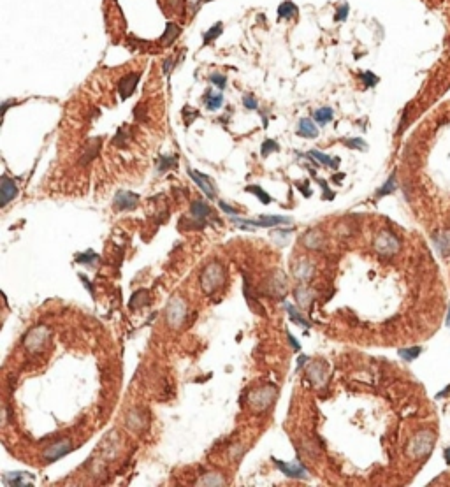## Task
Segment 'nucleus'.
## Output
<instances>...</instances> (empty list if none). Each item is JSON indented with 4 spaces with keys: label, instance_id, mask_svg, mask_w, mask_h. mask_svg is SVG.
<instances>
[{
    "label": "nucleus",
    "instance_id": "nucleus-39",
    "mask_svg": "<svg viewBox=\"0 0 450 487\" xmlns=\"http://www.w3.org/2000/svg\"><path fill=\"white\" fill-rule=\"evenodd\" d=\"M218 206H220V210L223 211V213H227V215H231V216H238V213L239 211L236 210V208H232V206H229L227 202H223V201H220L218 202Z\"/></svg>",
    "mask_w": 450,
    "mask_h": 487
},
{
    "label": "nucleus",
    "instance_id": "nucleus-26",
    "mask_svg": "<svg viewBox=\"0 0 450 487\" xmlns=\"http://www.w3.org/2000/svg\"><path fill=\"white\" fill-rule=\"evenodd\" d=\"M223 484H225V477L222 473H216V471L204 475L199 480V486H223Z\"/></svg>",
    "mask_w": 450,
    "mask_h": 487
},
{
    "label": "nucleus",
    "instance_id": "nucleus-37",
    "mask_svg": "<svg viewBox=\"0 0 450 487\" xmlns=\"http://www.w3.org/2000/svg\"><path fill=\"white\" fill-rule=\"evenodd\" d=\"M394 189H396V180H394V176H391L387 183L383 185V189L378 190V197H382V195H385V193H391Z\"/></svg>",
    "mask_w": 450,
    "mask_h": 487
},
{
    "label": "nucleus",
    "instance_id": "nucleus-16",
    "mask_svg": "<svg viewBox=\"0 0 450 487\" xmlns=\"http://www.w3.org/2000/svg\"><path fill=\"white\" fill-rule=\"evenodd\" d=\"M294 296H295V302H297L299 308H303V310H308V308L312 306L313 299H315V292L306 285L295 287Z\"/></svg>",
    "mask_w": 450,
    "mask_h": 487
},
{
    "label": "nucleus",
    "instance_id": "nucleus-17",
    "mask_svg": "<svg viewBox=\"0 0 450 487\" xmlns=\"http://www.w3.org/2000/svg\"><path fill=\"white\" fill-rule=\"evenodd\" d=\"M139 78H141V74H139V72H134V74H127L125 78L120 81L118 90H120V97H122V99H127V97H131L132 93H134L135 86H137V83H139Z\"/></svg>",
    "mask_w": 450,
    "mask_h": 487
},
{
    "label": "nucleus",
    "instance_id": "nucleus-40",
    "mask_svg": "<svg viewBox=\"0 0 450 487\" xmlns=\"http://www.w3.org/2000/svg\"><path fill=\"white\" fill-rule=\"evenodd\" d=\"M345 144L350 148H359V150H364V148H366V144H364L362 139H346Z\"/></svg>",
    "mask_w": 450,
    "mask_h": 487
},
{
    "label": "nucleus",
    "instance_id": "nucleus-15",
    "mask_svg": "<svg viewBox=\"0 0 450 487\" xmlns=\"http://www.w3.org/2000/svg\"><path fill=\"white\" fill-rule=\"evenodd\" d=\"M188 174H190V178H192V180H194L195 183L199 185V189H201L202 192L206 193L208 197L215 199L216 192H215V187H213V181H211V178L204 176V174H201V172L194 171V169H188Z\"/></svg>",
    "mask_w": 450,
    "mask_h": 487
},
{
    "label": "nucleus",
    "instance_id": "nucleus-25",
    "mask_svg": "<svg viewBox=\"0 0 450 487\" xmlns=\"http://www.w3.org/2000/svg\"><path fill=\"white\" fill-rule=\"evenodd\" d=\"M297 13H299V9L295 7V4L294 2H291V0L282 2V5L278 7V16L285 18V20H291V18L297 16Z\"/></svg>",
    "mask_w": 450,
    "mask_h": 487
},
{
    "label": "nucleus",
    "instance_id": "nucleus-47",
    "mask_svg": "<svg viewBox=\"0 0 450 487\" xmlns=\"http://www.w3.org/2000/svg\"><path fill=\"white\" fill-rule=\"evenodd\" d=\"M171 67H173V60H165V63H164V72L165 74L171 71Z\"/></svg>",
    "mask_w": 450,
    "mask_h": 487
},
{
    "label": "nucleus",
    "instance_id": "nucleus-23",
    "mask_svg": "<svg viewBox=\"0 0 450 487\" xmlns=\"http://www.w3.org/2000/svg\"><path fill=\"white\" fill-rule=\"evenodd\" d=\"M127 426L137 433H141L144 428H146V420L141 417V410H132V412L127 415Z\"/></svg>",
    "mask_w": 450,
    "mask_h": 487
},
{
    "label": "nucleus",
    "instance_id": "nucleus-14",
    "mask_svg": "<svg viewBox=\"0 0 450 487\" xmlns=\"http://www.w3.org/2000/svg\"><path fill=\"white\" fill-rule=\"evenodd\" d=\"M4 484L5 486H32L34 484V475L25 473V471H9L4 473Z\"/></svg>",
    "mask_w": 450,
    "mask_h": 487
},
{
    "label": "nucleus",
    "instance_id": "nucleus-5",
    "mask_svg": "<svg viewBox=\"0 0 450 487\" xmlns=\"http://www.w3.org/2000/svg\"><path fill=\"white\" fill-rule=\"evenodd\" d=\"M232 223L239 225L241 229H252V227H261V229H267V227H276L282 223H292L291 216H280V215H261L259 220H250V218H238V216H231Z\"/></svg>",
    "mask_w": 450,
    "mask_h": 487
},
{
    "label": "nucleus",
    "instance_id": "nucleus-4",
    "mask_svg": "<svg viewBox=\"0 0 450 487\" xmlns=\"http://www.w3.org/2000/svg\"><path fill=\"white\" fill-rule=\"evenodd\" d=\"M276 396H278V391L274 385H262V387H259V389H255V391L248 396L250 406H252L257 413H262L274 403Z\"/></svg>",
    "mask_w": 450,
    "mask_h": 487
},
{
    "label": "nucleus",
    "instance_id": "nucleus-31",
    "mask_svg": "<svg viewBox=\"0 0 450 487\" xmlns=\"http://www.w3.org/2000/svg\"><path fill=\"white\" fill-rule=\"evenodd\" d=\"M180 27L178 25H174V23H167V28H165V34L160 37V42H164V44H167V42H173L174 39L180 35Z\"/></svg>",
    "mask_w": 450,
    "mask_h": 487
},
{
    "label": "nucleus",
    "instance_id": "nucleus-43",
    "mask_svg": "<svg viewBox=\"0 0 450 487\" xmlns=\"http://www.w3.org/2000/svg\"><path fill=\"white\" fill-rule=\"evenodd\" d=\"M346 14H348V5L343 4V5H341V7L336 11V20H338V21L346 20Z\"/></svg>",
    "mask_w": 450,
    "mask_h": 487
},
{
    "label": "nucleus",
    "instance_id": "nucleus-32",
    "mask_svg": "<svg viewBox=\"0 0 450 487\" xmlns=\"http://www.w3.org/2000/svg\"><path fill=\"white\" fill-rule=\"evenodd\" d=\"M176 167V157H167V155H162L159 157V172L160 174H164L167 169H173Z\"/></svg>",
    "mask_w": 450,
    "mask_h": 487
},
{
    "label": "nucleus",
    "instance_id": "nucleus-7",
    "mask_svg": "<svg viewBox=\"0 0 450 487\" xmlns=\"http://www.w3.org/2000/svg\"><path fill=\"white\" fill-rule=\"evenodd\" d=\"M399 248H401L399 240L389 231H382L378 236H376V240H374V250H376L380 255H385V257L394 255V253L399 252Z\"/></svg>",
    "mask_w": 450,
    "mask_h": 487
},
{
    "label": "nucleus",
    "instance_id": "nucleus-18",
    "mask_svg": "<svg viewBox=\"0 0 450 487\" xmlns=\"http://www.w3.org/2000/svg\"><path fill=\"white\" fill-rule=\"evenodd\" d=\"M294 274L299 281H308L313 274H315V266H313V262L303 259V261H299L297 264H295Z\"/></svg>",
    "mask_w": 450,
    "mask_h": 487
},
{
    "label": "nucleus",
    "instance_id": "nucleus-6",
    "mask_svg": "<svg viewBox=\"0 0 450 487\" xmlns=\"http://www.w3.org/2000/svg\"><path fill=\"white\" fill-rule=\"evenodd\" d=\"M50 341V329L48 325H35L34 329H30L28 334L25 336L23 343H25V349L32 353H39Z\"/></svg>",
    "mask_w": 450,
    "mask_h": 487
},
{
    "label": "nucleus",
    "instance_id": "nucleus-36",
    "mask_svg": "<svg viewBox=\"0 0 450 487\" xmlns=\"http://www.w3.org/2000/svg\"><path fill=\"white\" fill-rule=\"evenodd\" d=\"M210 80H211V83L213 84H216L220 90H223L225 88V84H227V80H225V76H222V74H211L210 76Z\"/></svg>",
    "mask_w": 450,
    "mask_h": 487
},
{
    "label": "nucleus",
    "instance_id": "nucleus-11",
    "mask_svg": "<svg viewBox=\"0 0 450 487\" xmlns=\"http://www.w3.org/2000/svg\"><path fill=\"white\" fill-rule=\"evenodd\" d=\"M72 443H71V440H60V441H56V443H53V445H50L48 449H44L42 450V459L46 462H55V461H58V459H62V458H65L69 452H72Z\"/></svg>",
    "mask_w": 450,
    "mask_h": 487
},
{
    "label": "nucleus",
    "instance_id": "nucleus-12",
    "mask_svg": "<svg viewBox=\"0 0 450 487\" xmlns=\"http://www.w3.org/2000/svg\"><path fill=\"white\" fill-rule=\"evenodd\" d=\"M139 204V195L131 190H118L113 199V206L116 211H132Z\"/></svg>",
    "mask_w": 450,
    "mask_h": 487
},
{
    "label": "nucleus",
    "instance_id": "nucleus-42",
    "mask_svg": "<svg viewBox=\"0 0 450 487\" xmlns=\"http://www.w3.org/2000/svg\"><path fill=\"white\" fill-rule=\"evenodd\" d=\"M318 183H320V187H322V190H324V199H327V201H331V199L334 197V192L333 190H329V185H327V181H324V180H318Z\"/></svg>",
    "mask_w": 450,
    "mask_h": 487
},
{
    "label": "nucleus",
    "instance_id": "nucleus-21",
    "mask_svg": "<svg viewBox=\"0 0 450 487\" xmlns=\"http://www.w3.org/2000/svg\"><path fill=\"white\" fill-rule=\"evenodd\" d=\"M308 155L313 157V160H317L318 164H324L325 167L338 169V165H340V159H338V157L331 159L329 155H325V153H322V151H318V150H310L308 151Z\"/></svg>",
    "mask_w": 450,
    "mask_h": 487
},
{
    "label": "nucleus",
    "instance_id": "nucleus-10",
    "mask_svg": "<svg viewBox=\"0 0 450 487\" xmlns=\"http://www.w3.org/2000/svg\"><path fill=\"white\" fill-rule=\"evenodd\" d=\"M273 462L276 464L278 470L282 471L285 477H289V479H295V480H308L310 479L308 470L299 461L285 462V461H278L276 458H273Z\"/></svg>",
    "mask_w": 450,
    "mask_h": 487
},
{
    "label": "nucleus",
    "instance_id": "nucleus-29",
    "mask_svg": "<svg viewBox=\"0 0 450 487\" xmlns=\"http://www.w3.org/2000/svg\"><path fill=\"white\" fill-rule=\"evenodd\" d=\"M291 234H292V229H282V227H280V229H274V231L271 232V238H273V241L276 244H282L283 246V244L289 243V236Z\"/></svg>",
    "mask_w": 450,
    "mask_h": 487
},
{
    "label": "nucleus",
    "instance_id": "nucleus-41",
    "mask_svg": "<svg viewBox=\"0 0 450 487\" xmlns=\"http://www.w3.org/2000/svg\"><path fill=\"white\" fill-rule=\"evenodd\" d=\"M359 76H361L362 80H364V84H366V86H373V84L376 83V78H374L371 72H361Z\"/></svg>",
    "mask_w": 450,
    "mask_h": 487
},
{
    "label": "nucleus",
    "instance_id": "nucleus-38",
    "mask_svg": "<svg viewBox=\"0 0 450 487\" xmlns=\"http://www.w3.org/2000/svg\"><path fill=\"white\" fill-rule=\"evenodd\" d=\"M243 106L246 108V109L253 111V109H257V108H259V102H257V99L253 95H246L243 99Z\"/></svg>",
    "mask_w": 450,
    "mask_h": 487
},
{
    "label": "nucleus",
    "instance_id": "nucleus-24",
    "mask_svg": "<svg viewBox=\"0 0 450 487\" xmlns=\"http://www.w3.org/2000/svg\"><path fill=\"white\" fill-rule=\"evenodd\" d=\"M283 308H285V311H287V315L291 317V320L292 322H295V324H299L301 327H304V329H308L310 327V322H308L306 319H304L301 313H299L297 310H295L294 306H292L291 302H287V301H283Z\"/></svg>",
    "mask_w": 450,
    "mask_h": 487
},
{
    "label": "nucleus",
    "instance_id": "nucleus-27",
    "mask_svg": "<svg viewBox=\"0 0 450 487\" xmlns=\"http://www.w3.org/2000/svg\"><path fill=\"white\" fill-rule=\"evenodd\" d=\"M333 109L331 108H320V109H317L315 111V114H313V118H315V122L318 123V125H327L331 120H333Z\"/></svg>",
    "mask_w": 450,
    "mask_h": 487
},
{
    "label": "nucleus",
    "instance_id": "nucleus-1",
    "mask_svg": "<svg viewBox=\"0 0 450 487\" xmlns=\"http://www.w3.org/2000/svg\"><path fill=\"white\" fill-rule=\"evenodd\" d=\"M225 280H227V271L216 261L206 264V268L202 269L201 276H199L201 289L206 296H215L220 289H223Z\"/></svg>",
    "mask_w": 450,
    "mask_h": 487
},
{
    "label": "nucleus",
    "instance_id": "nucleus-19",
    "mask_svg": "<svg viewBox=\"0 0 450 487\" xmlns=\"http://www.w3.org/2000/svg\"><path fill=\"white\" fill-rule=\"evenodd\" d=\"M303 244L310 250H318L324 244V234L318 231V229H313V231H308L306 234L301 238Z\"/></svg>",
    "mask_w": 450,
    "mask_h": 487
},
{
    "label": "nucleus",
    "instance_id": "nucleus-13",
    "mask_svg": "<svg viewBox=\"0 0 450 487\" xmlns=\"http://www.w3.org/2000/svg\"><path fill=\"white\" fill-rule=\"evenodd\" d=\"M16 195H18L16 181L11 180L9 176H2V180H0V204H2V208L7 206Z\"/></svg>",
    "mask_w": 450,
    "mask_h": 487
},
{
    "label": "nucleus",
    "instance_id": "nucleus-2",
    "mask_svg": "<svg viewBox=\"0 0 450 487\" xmlns=\"http://www.w3.org/2000/svg\"><path fill=\"white\" fill-rule=\"evenodd\" d=\"M213 211L206 202L194 201L190 204V216L180 220V229H204L208 225V218Z\"/></svg>",
    "mask_w": 450,
    "mask_h": 487
},
{
    "label": "nucleus",
    "instance_id": "nucleus-22",
    "mask_svg": "<svg viewBox=\"0 0 450 487\" xmlns=\"http://www.w3.org/2000/svg\"><path fill=\"white\" fill-rule=\"evenodd\" d=\"M146 304H150V292L146 289H141L137 292H134L131 301H129V308L131 310H137V308H143Z\"/></svg>",
    "mask_w": 450,
    "mask_h": 487
},
{
    "label": "nucleus",
    "instance_id": "nucleus-45",
    "mask_svg": "<svg viewBox=\"0 0 450 487\" xmlns=\"http://www.w3.org/2000/svg\"><path fill=\"white\" fill-rule=\"evenodd\" d=\"M304 362H310V357H308V355H303V353H301V355L297 357V368H295V371L301 370V368H303V366H304Z\"/></svg>",
    "mask_w": 450,
    "mask_h": 487
},
{
    "label": "nucleus",
    "instance_id": "nucleus-28",
    "mask_svg": "<svg viewBox=\"0 0 450 487\" xmlns=\"http://www.w3.org/2000/svg\"><path fill=\"white\" fill-rule=\"evenodd\" d=\"M97 261H99V253L93 252V250H86L84 253H78V255H76V262H78V264L93 266Z\"/></svg>",
    "mask_w": 450,
    "mask_h": 487
},
{
    "label": "nucleus",
    "instance_id": "nucleus-3",
    "mask_svg": "<svg viewBox=\"0 0 450 487\" xmlns=\"http://www.w3.org/2000/svg\"><path fill=\"white\" fill-rule=\"evenodd\" d=\"M165 317H167V325H171L173 329L183 327L186 322V317H188V306H186L185 299L180 298V296H173L171 301L167 302Z\"/></svg>",
    "mask_w": 450,
    "mask_h": 487
},
{
    "label": "nucleus",
    "instance_id": "nucleus-33",
    "mask_svg": "<svg viewBox=\"0 0 450 487\" xmlns=\"http://www.w3.org/2000/svg\"><path fill=\"white\" fill-rule=\"evenodd\" d=\"M222 104H223V97H222V93H211V95H208V99H206V106H208V109L210 111H216V109H220L222 108Z\"/></svg>",
    "mask_w": 450,
    "mask_h": 487
},
{
    "label": "nucleus",
    "instance_id": "nucleus-9",
    "mask_svg": "<svg viewBox=\"0 0 450 487\" xmlns=\"http://www.w3.org/2000/svg\"><path fill=\"white\" fill-rule=\"evenodd\" d=\"M306 373H308V378H310V382H312L313 385H315V387H322L325 382H327V375H329L327 362L322 361V359H315V361H310V362H308Z\"/></svg>",
    "mask_w": 450,
    "mask_h": 487
},
{
    "label": "nucleus",
    "instance_id": "nucleus-30",
    "mask_svg": "<svg viewBox=\"0 0 450 487\" xmlns=\"http://www.w3.org/2000/svg\"><path fill=\"white\" fill-rule=\"evenodd\" d=\"M244 190H246V192H250V193H253V195H257V199H259L262 204H269V202L273 201L269 193L264 192V190H262L259 185H248Z\"/></svg>",
    "mask_w": 450,
    "mask_h": 487
},
{
    "label": "nucleus",
    "instance_id": "nucleus-34",
    "mask_svg": "<svg viewBox=\"0 0 450 487\" xmlns=\"http://www.w3.org/2000/svg\"><path fill=\"white\" fill-rule=\"evenodd\" d=\"M278 150H280V144H278L276 141H273V139H265L264 143H262L261 153H262V157H269L271 153H276Z\"/></svg>",
    "mask_w": 450,
    "mask_h": 487
},
{
    "label": "nucleus",
    "instance_id": "nucleus-35",
    "mask_svg": "<svg viewBox=\"0 0 450 487\" xmlns=\"http://www.w3.org/2000/svg\"><path fill=\"white\" fill-rule=\"evenodd\" d=\"M220 34H222V23H216L215 27H211L206 34H204V44H208L210 41H215Z\"/></svg>",
    "mask_w": 450,
    "mask_h": 487
},
{
    "label": "nucleus",
    "instance_id": "nucleus-44",
    "mask_svg": "<svg viewBox=\"0 0 450 487\" xmlns=\"http://www.w3.org/2000/svg\"><path fill=\"white\" fill-rule=\"evenodd\" d=\"M287 338H289V341H291V347L295 350V352H301V343H299L297 340L294 338V334H292L291 331H287Z\"/></svg>",
    "mask_w": 450,
    "mask_h": 487
},
{
    "label": "nucleus",
    "instance_id": "nucleus-8",
    "mask_svg": "<svg viewBox=\"0 0 450 487\" xmlns=\"http://www.w3.org/2000/svg\"><path fill=\"white\" fill-rule=\"evenodd\" d=\"M287 290H289L287 276L280 271V269L273 271V274H271L269 280H267V285H265V292L276 299H285Z\"/></svg>",
    "mask_w": 450,
    "mask_h": 487
},
{
    "label": "nucleus",
    "instance_id": "nucleus-46",
    "mask_svg": "<svg viewBox=\"0 0 450 487\" xmlns=\"http://www.w3.org/2000/svg\"><path fill=\"white\" fill-rule=\"evenodd\" d=\"M79 278H81V281H83V285H84V287H86V289H88V292H90V294H92V296H93V287H92V285H90V281H88V278L84 276V274H79Z\"/></svg>",
    "mask_w": 450,
    "mask_h": 487
},
{
    "label": "nucleus",
    "instance_id": "nucleus-20",
    "mask_svg": "<svg viewBox=\"0 0 450 487\" xmlns=\"http://www.w3.org/2000/svg\"><path fill=\"white\" fill-rule=\"evenodd\" d=\"M297 135L306 137V139H315L317 135H318V129H317V125L310 120V118H303V120L299 122Z\"/></svg>",
    "mask_w": 450,
    "mask_h": 487
}]
</instances>
